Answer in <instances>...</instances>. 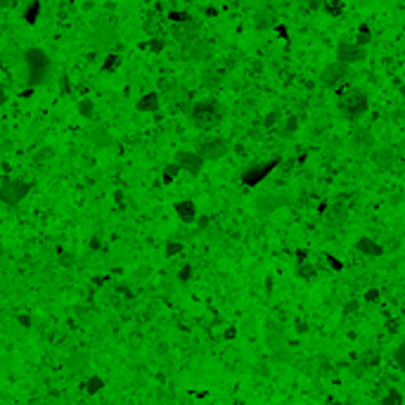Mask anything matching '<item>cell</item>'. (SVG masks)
<instances>
[{"mask_svg":"<svg viewBox=\"0 0 405 405\" xmlns=\"http://www.w3.org/2000/svg\"><path fill=\"white\" fill-rule=\"evenodd\" d=\"M225 119V107L216 100V97H206V100H197L190 107V121L194 128L199 131H213L218 128Z\"/></svg>","mask_w":405,"mask_h":405,"instance_id":"6da1fadb","label":"cell"},{"mask_svg":"<svg viewBox=\"0 0 405 405\" xmlns=\"http://www.w3.org/2000/svg\"><path fill=\"white\" fill-rule=\"evenodd\" d=\"M337 109L341 111V117L346 121H358V119H363L370 109V97L365 93L363 88H358V85H351V88L341 90L337 97Z\"/></svg>","mask_w":405,"mask_h":405,"instance_id":"7a4b0ae2","label":"cell"},{"mask_svg":"<svg viewBox=\"0 0 405 405\" xmlns=\"http://www.w3.org/2000/svg\"><path fill=\"white\" fill-rule=\"evenodd\" d=\"M24 62H26V76L31 85H38L50 76V57L38 48H31L24 52Z\"/></svg>","mask_w":405,"mask_h":405,"instance_id":"3957f363","label":"cell"},{"mask_svg":"<svg viewBox=\"0 0 405 405\" xmlns=\"http://www.w3.org/2000/svg\"><path fill=\"white\" fill-rule=\"evenodd\" d=\"M277 166H280V157L268 159V161H256V164L247 166V168L242 171V176H240L242 185L256 187L258 183H263V180L268 178V176L275 171V168H277Z\"/></svg>","mask_w":405,"mask_h":405,"instance_id":"277c9868","label":"cell"},{"mask_svg":"<svg viewBox=\"0 0 405 405\" xmlns=\"http://www.w3.org/2000/svg\"><path fill=\"white\" fill-rule=\"evenodd\" d=\"M31 185H28L26 180H19V178H5L0 183V201L7 206H14L19 204L24 197L28 194Z\"/></svg>","mask_w":405,"mask_h":405,"instance_id":"5b68a950","label":"cell"},{"mask_svg":"<svg viewBox=\"0 0 405 405\" xmlns=\"http://www.w3.org/2000/svg\"><path fill=\"white\" fill-rule=\"evenodd\" d=\"M349 76H351V67H346V64L334 60V62H330L320 71V85H323V88H337Z\"/></svg>","mask_w":405,"mask_h":405,"instance_id":"8992f818","label":"cell"},{"mask_svg":"<svg viewBox=\"0 0 405 405\" xmlns=\"http://www.w3.org/2000/svg\"><path fill=\"white\" fill-rule=\"evenodd\" d=\"M287 204H289L287 194H282V192H266V194H261V197H256L254 209H256V213H258V216H270V213L284 209Z\"/></svg>","mask_w":405,"mask_h":405,"instance_id":"52a82bcc","label":"cell"},{"mask_svg":"<svg viewBox=\"0 0 405 405\" xmlns=\"http://www.w3.org/2000/svg\"><path fill=\"white\" fill-rule=\"evenodd\" d=\"M365 57H367V50L360 48V45H356L353 41H341L337 45V62L346 64V67L363 62Z\"/></svg>","mask_w":405,"mask_h":405,"instance_id":"ba28073f","label":"cell"},{"mask_svg":"<svg viewBox=\"0 0 405 405\" xmlns=\"http://www.w3.org/2000/svg\"><path fill=\"white\" fill-rule=\"evenodd\" d=\"M197 154H199L204 161H218V159H223L227 154V142L223 137H209V140L199 142Z\"/></svg>","mask_w":405,"mask_h":405,"instance_id":"9c48e42d","label":"cell"},{"mask_svg":"<svg viewBox=\"0 0 405 405\" xmlns=\"http://www.w3.org/2000/svg\"><path fill=\"white\" fill-rule=\"evenodd\" d=\"M171 34L176 41L183 43L187 48V45H192L194 41H199V21L190 19V21H185V24H173Z\"/></svg>","mask_w":405,"mask_h":405,"instance_id":"30bf717a","label":"cell"},{"mask_svg":"<svg viewBox=\"0 0 405 405\" xmlns=\"http://www.w3.org/2000/svg\"><path fill=\"white\" fill-rule=\"evenodd\" d=\"M176 164H178L180 171H187L190 176H197V173L204 168V159H201L197 152L180 150L178 154H176Z\"/></svg>","mask_w":405,"mask_h":405,"instance_id":"8fae6325","label":"cell"},{"mask_svg":"<svg viewBox=\"0 0 405 405\" xmlns=\"http://www.w3.org/2000/svg\"><path fill=\"white\" fill-rule=\"evenodd\" d=\"M356 251L358 254H365V256H372V258H379L384 256V247L374 242L372 237H358L356 240Z\"/></svg>","mask_w":405,"mask_h":405,"instance_id":"7c38bea8","label":"cell"},{"mask_svg":"<svg viewBox=\"0 0 405 405\" xmlns=\"http://www.w3.org/2000/svg\"><path fill=\"white\" fill-rule=\"evenodd\" d=\"M187 52V60H194V62H206V60H211V45L206 41H194L192 45H187L185 48Z\"/></svg>","mask_w":405,"mask_h":405,"instance_id":"4fadbf2b","label":"cell"},{"mask_svg":"<svg viewBox=\"0 0 405 405\" xmlns=\"http://www.w3.org/2000/svg\"><path fill=\"white\" fill-rule=\"evenodd\" d=\"M176 213H178V218L183 220V223H194V220L199 218V213H197V204L190 199H180L176 201Z\"/></svg>","mask_w":405,"mask_h":405,"instance_id":"5bb4252c","label":"cell"},{"mask_svg":"<svg viewBox=\"0 0 405 405\" xmlns=\"http://www.w3.org/2000/svg\"><path fill=\"white\" fill-rule=\"evenodd\" d=\"M372 161L382 168V171H391L393 164H396V152L389 150V147H382V150L372 152Z\"/></svg>","mask_w":405,"mask_h":405,"instance_id":"9a60e30c","label":"cell"},{"mask_svg":"<svg viewBox=\"0 0 405 405\" xmlns=\"http://www.w3.org/2000/svg\"><path fill=\"white\" fill-rule=\"evenodd\" d=\"M351 142H353V147H356V152H372V147H374V140H372L370 131H365V128H358L356 133H353V137H351Z\"/></svg>","mask_w":405,"mask_h":405,"instance_id":"2e32d148","label":"cell"},{"mask_svg":"<svg viewBox=\"0 0 405 405\" xmlns=\"http://www.w3.org/2000/svg\"><path fill=\"white\" fill-rule=\"evenodd\" d=\"M159 95L157 93H147V95H142L140 100H137V111H157L159 109Z\"/></svg>","mask_w":405,"mask_h":405,"instance_id":"e0dca14e","label":"cell"},{"mask_svg":"<svg viewBox=\"0 0 405 405\" xmlns=\"http://www.w3.org/2000/svg\"><path fill=\"white\" fill-rule=\"evenodd\" d=\"M201 83H204L209 90H216L223 83V74H220L218 69H204V76H201Z\"/></svg>","mask_w":405,"mask_h":405,"instance_id":"ac0fdd59","label":"cell"},{"mask_svg":"<svg viewBox=\"0 0 405 405\" xmlns=\"http://www.w3.org/2000/svg\"><path fill=\"white\" fill-rule=\"evenodd\" d=\"M403 403H405V398L398 389H389V391L384 393V398H382V405H403Z\"/></svg>","mask_w":405,"mask_h":405,"instance_id":"d6986e66","label":"cell"},{"mask_svg":"<svg viewBox=\"0 0 405 405\" xmlns=\"http://www.w3.org/2000/svg\"><path fill=\"white\" fill-rule=\"evenodd\" d=\"M370 38H372V31H370V26L367 24H360V28H358V36H356V45H360V48H365L367 43H370Z\"/></svg>","mask_w":405,"mask_h":405,"instance_id":"ffe728a7","label":"cell"},{"mask_svg":"<svg viewBox=\"0 0 405 405\" xmlns=\"http://www.w3.org/2000/svg\"><path fill=\"white\" fill-rule=\"evenodd\" d=\"M78 114H81L83 119L95 117V104H93V100H81V102H78Z\"/></svg>","mask_w":405,"mask_h":405,"instance_id":"44dd1931","label":"cell"},{"mask_svg":"<svg viewBox=\"0 0 405 405\" xmlns=\"http://www.w3.org/2000/svg\"><path fill=\"white\" fill-rule=\"evenodd\" d=\"M296 275H299V277H303V280H315V268H313V266H310V263H303V266H296Z\"/></svg>","mask_w":405,"mask_h":405,"instance_id":"7402d4cb","label":"cell"},{"mask_svg":"<svg viewBox=\"0 0 405 405\" xmlns=\"http://www.w3.org/2000/svg\"><path fill=\"white\" fill-rule=\"evenodd\" d=\"M393 360H396V365H398V370L405 372V339L396 346V351H393Z\"/></svg>","mask_w":405,"mask_h":405,"instance_id":"603a6c76","label":"cell"},{"mask_svg":"<svg viewBox=\"0 0 405 405\" xmlns=\"http://www.w3.org/2000/svg\"><path fill=\"white\" fill-rule=\"evenodd\" d=\"M38 14H41V3H31V5L26 7V14H24V19H26L28 24H34V21L38 19Z\"/></svg>","mask_w":405,"mask_h":405,"instance_id":"cb8c5ba5","label":"cell"},{"mask_svg":"<svg viewBox=\"0 0 405 405\" xmlns=\"http://www.w3.org/2000/svg\"><path fill=\"white\" fill-rule=\"evenodd\" d=\"M168 19L173 21V24H185V21H190L192 19V17H190V12H183V10H171V12H168Z\"/></svg>","mask_w":405,"mask_h":405,"instance_id":"d4e9b609","label":"cell"},{"mask_svg":"<svg viewBox=\"0 0 405 405\" xmlns=\"http://www.w3.org/2000/svg\"><path fill=\"white\" fill-rule=\"evenodd\" d=\"M102 386H104L102 377H90L88 382H85V391H88V393H97V391H102Z\"/></svg>","mask_w":405,"mask_h":405,"instance_id":"484cf974","label":"cell"},{"mask_svg":"<svg viewBox=\"0 0 405 405\" xmlns=\"http://www.w3.org/2000/svg\"><path fill=\"white\" fill-rule=\"evenodd\" d=\"M277 121H280V109L268 111V114H266V119H263V128H273Z\"/></svg>","mask_w":405,"mask_h":405,"instance_id":"4316f807","label":"cell"},{"mask_svg":"<svg viewBox=\"0 0 405 405\" xmlns=\"http://www.w3.org/2000/svg\"><path fill=\"white\" fill-rule=\"evenodd\" d=\"M147 48H150L152 52H161V50L166 48V38H159V36H154V38H150Z\"/></svg>","mask_w":405,"mask_h":405,"instance_id":"83f0119b","label":"cell"},{"mask_svg":"<svg viewBox=\"0 0 405 405\" xmlns=\"http://www.w3.org/2000/svg\"><path fill=\"white\" fill-rule=\"evenodd\" d=\"M178 173H180V168H178V164H176V161H173V164H168L164 168V183H171V180L176 178Z\"/></svg>","mask_w":405,"mask_h":405,"instance_id":"f1b7e54d","label":"cell"},{"mask_svg":"<svg viewBox=\"0 0 405 405\" xmlns=\"http://www.w3.org/2000/svg\"><path fill=\"white\" fill-rule=\"evenodd\" d=\"M180 251H183V244H180V242H176V240L166 242V256H168V258L176 256V254H180Z\"/></svg>","mask_w":405,"mask_h":405,"instance_id":"f546056e","label":"cell"},{"mask_svg":"<svg viewBox=\"0 0 405 405\" xmlns=\"http://www.w3.org/2000/svg\"><path fill=\"white\" fill-rule=\"evenodd\" d=\"M296 131H299V119L292 114V117L287 119V124H284V135H294Z\"/></svg>","mask_w":405,"mask_h":405,"instance_id":"4dcf8cb0","label":"cell"},{"mask_svg":"<svg viewBox=\"0 0 405 405\" xmlns=\"http://www.w3.org/2000/svg\"><path fill=\"white\" fill-rule=\"evenodd\" d=\"M119 64H121V57H119V55H109L107 60H104L102 69H104V71H111V69H117Z\"/></svg>","mask_w":405,"mask_h":405,"instance_id":"1f68e13d","label":"cell"},{"mask_svg":"<svg viewBox=\"0 0 405 405\" xmlns=\"http://www.w3.org/2000/svg\"><path fill=\"white\" fill-rule=\"evenodd\" d=\"M379 296H382V294H379V289H374V287L367 289V292H365V303H377Z\"/></svg>","mask_w":405,"mask_h":405,"instance_id":"d6a6232c","label":"cell"},{"mask_svg":"<svg viewBox=\"0 0 405 405\" xmlns=\"http://www.w3.org/2000/svg\"><path fill=\"white\" fill-rule=\"evenodd\" d=\"M190 277H192V268H190V266H183V268H180V273H178V280L180 282H187Z\"/></svg>","mask_w":405,"mask_h":405,"instance_id":"836d02e7","label":"cell"},{"mask_svg":"<svg viewBox=\"0 0 405 405\" xmlns=\"http://www.w3.org/2000/svg\"><path fill=\"white\" fill-rule=\"evenodd\" d=\"M341 3H327V5H325V10H327V12H330V14H339V12H341Z\"/></svg>","mask_w":405,"mask_h":405,"instance_id":"e575fe53","label":"cell"},{"mask_svg":"<svg viewBox=\"0 0 405 405\" xmlns=\"http://www.w3.org/2000/svg\"><path fill=\"white\" fill-rule=\"evenodd\" d=\"M209 223H211V218H209V216H199V218H197V225H199L201 233H204V230H209Z\"/></svg>","mask_w":405,"mask_h":405,"instance_id":"d590c367","label":"cell"},{"mask_svg":"<svg viewBox=\"0 0 405 405\" xmlns=\"http://www.w3.org/2000/svg\"><path fill=\"white\" fill-rule=\"evenodd\" d=\"M327 261H330V266H332L334 270H341V268H343L341 261H339V258H334V256H330V254H327Z\"/></svg>","mask_w":405,"mask_h":405,"instance_id":"8d00e7d4","label":"cell"},{"mask_svg":"<svg viewBox=\"0 0 405 405\" xmlns=\"http://www.w3.org/2000/svg\"><path fill=\"white\" fill-rule=\"evenodd\" d=\"M306 256H308V251H306V249H299V251H296V258H299V266H303V263H306Z\"/></svg>","mask_w":405,"mask_h":405,"instance_id":"74e56055","label":"cell"},{"mask_svg":"<svg viewBox=\"0 0 405 405\" xmlns=\"http://www.w3.org/2000/svg\"><path fill=\"white\" fill-rule=\"evenodd\" d=\"M233 337H237V330H235V327H230V330L225 332V339H233Z\"/></svg>","mask_w":405,"mask_h":405,"instance_id":"f35d334b","label":"cell"},{"mask_svg":"<svg viewBox=\"0 0 405 405\" xmlns=\"http://www.w3.org/2000/svg\"><path fill=\"white\" fill-rule=\"evenodd\" d=\"M19 325H21V327H28L31 323H28V317H26V315H19Z\"/></svg>","mask_w":405,"mask_h":405,"instance_id":"ab89813d","label":"cell"},{"mask_svg":"<svg viewBox=\"0 0 405 405\" xmlns=\"http://www.w3.org/2000/svg\"><path fill=\"white\" fill-rule=\"evenodd\" d=\"M296 330H299V332H306V325H303L301 320H296Z\"/></svg>","mask_w":405,"mask_h":405,"instance_id":"60d3db41","label":"cell"},{"mask_svg":"<svg viewBox=\"0 0 405 405\" xmlns=\"http://www.w3.org/2000/svg\"><path fill=\"white\" fill-rule=\"evenodd\" d=\"M356 308H358V306H356V301H351L349 306H346V313H349V310H356Z\"/></svg>","mask_w":405,"mask_h":405,"instance_id":"b9f144b4","label":"cell"},{"mask_svg":"<svg viewBox=\"0 0 405 405\" xmlns=\"http://www.w3.org/2000/svg\"><path fill=\"white\" fill-rule=\"evenodd\" d=\"M400 97H403V102H405V85H400Z\"/></svg>","mask_w":405,"mask_h":405,"instance_id":"7bdbcfd3","label":"cell"},{"mask_svg":"<svg viewBox=\"0 0 405 405\" xmlns=\"http://www.w3.org/2000/svg\"><path fill=\"white\" fill-rule=\"evenodd\" d=\"M327 405H343V403H339V400H332V398H330V403H327Z\"/></svg>","mask_w":405,"mask_h":405,"instance_id":"ee69618b","label":"cell"}]
</instances>
